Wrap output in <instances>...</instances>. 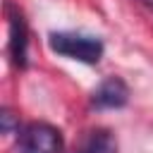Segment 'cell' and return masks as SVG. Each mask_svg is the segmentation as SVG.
<instances>
[{
	"instance_id": "1",
	"label": "cell",
	"mask_w": 153,
	"mask_h": 153,
	"mask_svg": "<svg viewBox=\"0 0 153 153\" xmlns=\"http://www.w3.org/2000/svg\"><path fill=\"white\" fill-rule=\"evenodd\" d=\"M48 45L53 53L65 55L69 60L86 62V65H96L103 57V41L93 36H84V33H67V31L50 33Z\"/></svg>"
},
{
	"instance_id": "2",
	"label": "cell",
	"mask_w": 153,
	"mask_h": 153,
	"mask_svg": "<svg viewBox=\"0 0 153 153\" xmlns=\"http://www.w3.org/2000/svg\"><path fill=\"white\" fill-rule=\"evenodd\" d=\"M62 134L48 122H31L19 134V153H62Z\"/></svg>"
},
{
	"instance_id": "3",
	"label": "cell",
	"mask_w": 153,
	"mask_h": 153,
	"mask_svg": "<svg viewBox=\"0 0 153 153\" xmlns=\"http://www.w3.org/2000/svg\"><path fill=\"white\" fill-rule=\"evenodd\" d=\"M7 12V22H10V57L17 67H26V45H29V29H26V19L24 14L7 2L5 7Z\"/></svg>"
},
{
	"instance_id": "4",
	"label": "cell",
	"mask_w": 153,
	"mask_h": 153,
	"mask_svg": "<svg viewBox=\"0 0 153 153\" xmlns=\"http://www.w3.org/2000/svg\"><path fill=\"white\" fill-rule=\"evenodd\" d=\"M93 108L98 110H115V108H124L129 103V86L124 84V79L120 76H108L98 84V88L91 96Z\"/></svg>"
},
{
	"instance_id": "5",
	"label": "cell",
	"mask_w": 153,
	"mask_h": 153,
	"mask_svg": "<svg viewBox=\"0 0 153 153\" xmlns=\"http://www.w3.org/2000/svg\"><path fill=\"white\" fill-rule=\"evenodd\" d=\"M76 153H117V143L108 129H96L88 134V139Z\"/></svg>"
},
{
	"instance_id": "6",
	"label": "cell",
	"mask_w": 153,
	"mask_h": 153,
	"mask_svg": "<svg viewBox=\"0 0 153 153\" xmlns=\"http://www.w3.org/2000/svg\"><path fill=\"white\" fill-rule=\"evenodd\" d=\"M0 120H2V131H5V134H12V129H14V115H12L10 110H2Z\"/></svg>"
},
{
	"instance_id": "7",
	"label": "cell",
	"mask_w": 153,
	"mask_h": 153,
	"mask_svg": "<svg viewBox=\"0 0 153 153\" xmlns=\"http://www.w3.org/2000/svg\"><path fill=\"white\" fill-rule=\"evenodd\" d=\"M139 5H143V7H148V10H153V0H136Z\"/></svg>"
}]
</instances>
